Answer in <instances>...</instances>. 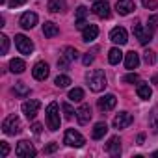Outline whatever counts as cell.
<instances>
[{
	"mask_svg": "<svg viewBox=\"0 0 158 158\" xmlns=\"http://www.w3.org/2000/svg\"><path fill=\"white\" fill-rule=\"evenodd\" d=\"M136 91H138V97L143 99V101H149L151 95H152V89H151L149 84H138V89Z\"/></svg>",
	"mask_w": 158,
	"mask_h": 158,
	"instance_id": "obj_22",
	"label": "cell"
},
{
	"mask_svg": "<svg viewBox=\"0 0 158 158\" xmlns=\"http://www.w3.org/2000/svg\"><path fill=\"white\" fill-rule=\"evenodd\" d=\"M15 154H17L19 158H34V156H35V149L30 145V141L23 139V141H19L17 147H15Z\"/></svg>",
	"mask_w": 158,
	"mask_h": 158,
	"instance_id": "obj_5",
	"label": "cell"
},
{
	"mask_svg": "<svg viewBox=\"0 0 158 158\" xmlns=\"http://www.w3.org/2000/svg\"><path fill=\"white\" fill-rule=\"evenodd\" d=\"M41 128H43V127H41L39 123H34V125H32V130H34V134H41Z\"/></svg>",
	"mask_w": 158,
	"mask_h": 158,
	"instance_id": "obj_43",
	"label": "cell"
},
{
	"mask_svg": "<svg viewBox=\"0 0 158 158\" xmlns=\"http://www.w3.org/2000/svg\"><path fill=\"white\" fill-rule=\"evenodd\" d=\"M63 10H65V0H50L48 2V11L58 13V11H63Z\"/></svg>",
	"mask_w": 158,
	"mask_h": 158,
	"instance_id": "obj_25",
	"label": "cell"
},
{
	"mask_svg": "<svg viewBox=\"0 0 158 158\" xmlns=\"http://www.w3.org/2000/svg\"><path fill=\"white\" fill-rule=\"evenodd\" d=\"M56 149H58V143H48V145L45 147V152L48 154V152H54Z\"/></svg>",
	"mask_w": 158,
	"mask_h": 158,
	"instance_id": "obj_41",
	"label": "cell"
},
{
	"mask_svg": "<svg viewBox=\"0 0 158 158\" xmlns=\"http://www.w3.org/2000/svg\"><path fill=\"white\" fill-rule=\"evenodd\" d=\"M82 61H84V65H89V63H93V56L88 52V54L84 56V60H82Z\"/></svg>",
	"mask_w": 158,
	"mask_h": 158,
	"instance_id": "obj_42",
	"label": "cell"
},
{
	"mask_svg": "<svg viewBox=\"0 0 158 158\" xmlns=\"http://www.w3.org/2000/svg\"><path fill=\"white\" fill-rule=\"evenodd\" d=\"M63 56L73 61V60L78 58V52H76V48H73V47H65V48H63Z\"/></svg>",
	"mask_w": 158,
	"mask_h": 158,
	"instance_id": "obj_29",
	"label": "cell"
},
{
	"mask_svg": "<svg viewBox=\"0 0 158 158\" xmlns=\"http://www.w3.org/2000/svg\"><path fill=\"white\" fill-rule=\"evenodd\" d=\"M43 34H45V37H56L58 34H60V30H58V26L54 24V23H45L43 24Z\"/></svg>",
	"mask_w": 158,
	"mask_h": 158,
	"instance_id": "obj_23",
	"label": "cell"
},
{
	"mask_svg": "<svg viewBox=\"0 0 158 158\" xmlns=\"http://www.w3.org/2000/svg\"><path fill=\"white\" fill-rule=\"evenodd\" d=\"M0 152H2V158H6L10 154V145L8 141H0Z\"/></svg>",
	"mask_w": 158,
	"mask_h": 158,
	"instance_id": "obj_35",
	"label": "cell"
},
{
	"mask_svg": "<svg viewBox=\"0 0 158 158\" xmlns=\"http://www.w3.org/2000/svg\"><path fill=\"white\" fill-rule=\"evenodd\" d=\"M15 45H17V48H19V52H21V54L30 56V54L34 52V43H32L26 35H23V34L15 35Z\"/></svg>",
	"mask_w": 158,
	"mask_h": 158,
	"instance_id": "obj_4",
	"label": "cell"
},
{
	"mask_svg": "<svg viewBox=\"0 0 158 158\" xmlns=\"http://www.w3.org/2000/svg\"><path fill=\"white\" fill-rule=\"evenodd\" d=\"M69 99H71L73 102H80V101L84 99V89H82V88L71 89V91H69Z\"/></svg>",
	"mask_w": 158,
	"mask_h": 158,
	"instance_id": "obj_27",
	"label": "cell"
},
{
	"mask_svg": "<svg viewBox=\"0 0 158 158\" xmlns=\"http://www.w3.org/2000/svg\"><path fill=\"white\" fill-rule=\"evenodd\" d=\"M121 58H123V52H121V48H117V47H114V48L108 52V61H110L112 65H117V63L121 61Z\"/></svg>",
	"mask_w": 158,
	"mask_h": 158,
	"instance_id": "obj_24",
	"label": "cell"
},
{
	"mask_svg": "<svg viewBox=\"0 0 158 158\" xmlns=\"http://www.w3.org/2000/svg\"><path fill=\"white\" fill-rule=\"evenodd\" d=\"M74 26H76L78 30H84V28L88 26V23H86L84 19H76V24H74Z\"/></svg>",
	"mask_w": 158,
	"mask_h": 158,
	"instance_id": "obj_40",
	"label": "cell"
},
{
	"mask_svg": "<svg viewBox=\"0 0 158 158\" xmlns=\"http://www.w3.org/2000/svg\"><path fill=\"white\" fill-rule=\"evenodd\" d=\"M132 121H134V117H132L128 112H121V114L115 115V119H114V127H115V128H127V127L132 125Z\"/></svg>",
	"mask_w": 158,
	"mask_h": 158,
	"instance_id": "obj_11",
	"label": "cell"
},
{
	"mask_svg": "<svg viewBox=\"0 0 158 158\" xmlns=\"http://www.w3.org/2000/svg\"><path fill=\"white\" fill-rule=\"evenodd\" d=\"M143 141H145V136L139 134V136H138V145H143Z\"/></svg>",
	"mask_w": 158,
	"mask_h": 158,
	"instance_id": "obj_45",
	"label": "cell"
},
{
	"mask_svg": "<svg viewBox=\"0 0 158 158\" xmlns=\"http://www.w3.org/2000/svg\"><path fill=\"white\" fill-rule=\"evenodd\" d=\"M69 61H71V60H67L65 56H61V58L58 60V67H60V69H67V67H69Z\"/></svg>",
	"mask_w": 158,
	"mask_h": 158,
	"instance_id": "obj_38",
	"label": "cell"
},
{
	"mask_svg": "<svg viewBox=\"0 0 158 158\" xmlns=\"http://www.w3.org/2000/svg\"><path fill=\"white\" fill-rule=\"evenodd\" d=\"M115 10H117L119 15H128V13H132L136 10V6H134L132 0H117Z\"/></svg>",
	"mask_w": 158,
	"mask_h": 158,
	"instance_id": "obj_13",
	"label": "cell"
},
{
	"mask_svg": "<svg viewBox=\"0 0 158 158\" xmlns=\"http://www.w3.org/2000/svg\"><path fill=\"white\" fill-rule=\"evenodd\" d=\"M138 65H139V56H138V52H134V50L127 52V56H125V67H127V69H138Z\"/></svg>",
	"mask_w": 158,
	"mask_h": 158,
	"instance_id": "obj_19",
	"label": "cell"
},
{
	"mask_svg": "<svg viewBox=\"0 0 158 158\" xmlns=\"http://www.w3.org/2000/svg\"><path fill=\"white\" fill-rule=\"evenodd\" d=\"M145 8H156V2L154 0H145Z\"/></svg>",
	"mask_w": 158,
	"mask_h": 158,
	"instance_id": "obj_44",
	"label": "cell"
},
{
	"mask_svg": "<svg viewBox=\"0 0 158 158\" xmlns=\"http://www.w3.org/2000/svg\"><path fill=\"white\" fill-rule=\"evenodd\" d=\"M134 35L138 37V41H139L141 45H147V43L151 41V30L147 28V32H145L141 24H136V26H134Z\"/></svg>",
	"mask_w": 158,
	"mask_h": 158,
	"instance_id": "obj_16",
	"label": "cell"
},
{
	"mask_svg": "<svg viewBox=\"0 0 158 158\" xmlns=\"http://www.w3.org/2000/svg\"><path fill=\"white\" fill-rule=\"evenodd\" d=\"M61 108H63V114H65V119H71L73 117V114H76L73 108H71V104H67V102H63L61 104Z\"/></svg>",
	"mask_w": 158,
	"mask_h": 158,
	"instance_id": "obj_32",
	"label": "cell"
},
{
	"mask_svg": "<svg viewBox=\"0 0 158 158\" xmlns=\"http://www.w3.org/2000/svg\"><path fill=\"white\" fill-rule=\"evenodd\" d=\"M76 117H78V123L80 125H88L89 119H91V106L89 104H82L76 110Z\"/></svg>",
	"mask_w": 158,
	"mask_h": 158,
	"instance_id": "obj_12",
	"label": "cell"
},
{
	"mask_svg": "<svg viewBox=\"0 0 158 158\" xmlns=\"http://www.w3.org/2000/svg\"><path fill=\"white\" fill-rule=\"evenodd\" d=\"M149 123H151L152 130H154V132H158V112H152V115H151Z\"/></svg>",
	"mask_w": 158,
	"mask_h": 158,
	"instance_id": "obj_34",
	"label": "cell"
},
{
	"mask_svg": "<svg viewBox=\"0 0 158 158\" xmlns=\"http://www.w3.org/2000/svg\"><path fill=\"white\" fill-rule=\"evenodd\" d=\"M65 143H67L69 147H82V145L86 143V139H84V136H82L80 132L69 128V130L65 132Z\"/></svg>",
	"mask_w": 158,
	"mask_h": 158,
	"instance_id": "obj_6",
	"label": "cell"
},
{
	"mask_svg": "<svg viewBox=\"0 0 158 158\" xmlns=\"http://www.w3.org/2000/svg\"><path fill=\"white\" fill-rule=\"evenodd\" d=\"M123 82H127V84H136V82H139V76H138L136 73H130V74L123 76Z\"/></svg>",
	"mask_w": 158,
	"mask_h": 158,
	"instance_id": "obj_31",
	"label": "cell"
},
{
	"mask_svg": "<svg viewBox=\"0 0 158 158\" xmlns=\"http://www.w3.org/2000/svg\"><path fill=\"white\" fill-rule=\"evenodd\" d=\"M23 4H26V0H10V8H19Z\"/></svg>",
	"mask_w": 158,
	"mask_h": 158,
	"instance_id": "obj_39",
	"label": "cell"
},
{
	"mask_svg": "<svg viewBox=\"0 0 158 158\" xmlns=\"http://www.w3.org/2000/svg\"><path fill=\"white\" fill-rule=\"evenodd\" d=\"M24 69H26V63H24L21 58H13V60L10 61V71H11V73L21 74V73H24Z\"/></svg>",
	"mask_w": 158,
	"mask_h": 158,
	"instance_id": "obj_20",
	"label": "cell"
},
{
	"mask_svg": "<svg viewBox=\"0 0 158 158\" xmlns=\"http://www.w3.org/2000/svg\"><path fill=\"white\" fill-rule=\"evenodd\" d=\"M86 80H88L89 89L95 91V93L102 91V89L108 86V82H106V74H104V71H101V69H93V71H89V73L86 74Z\"/></svg>",
	"mask_w": 158,
	"mask_h": 158,
	"instance_id": "obj_1",
	"label": "cell"
},
{
	"mask_svg": "<svg viewBox=\"0 0 158 158\" xmlns=\"http://www.w3.org/2000/svg\"><path fill=\"white\" fill-rule=\"evenodd\" d=\"M106 151H108L112 156H119V154H121V141H119L117 136L110 138V141L106 143Z\"/></svg>",
	"mask_w": 158,
	"mask_h": 158,
	"instance_id": "obj_18",
	"label": "cell"
},
{
	"mask_svg": "<svg viewBox=\"0 0 158 158\" xmlns=\"http://www.w3.org/2000/svg\"><path fill=\"white\" fill-rule=\"evenodd\" d=\"M158 28V15L149 17V30H156Z\"/></svg>",
	"mask_w": 158,
	"mask_h": 158,
	"instance_id": "obj_37",
	"label": "cell"
},
{
	"mask_svg": "<svg viewBox=\"0 0 158 158\" xmlns=\"http://www.w3.org/2000/svg\"><path fill=\"white\" fill-rule=\"evenodd\" d=\"M97 35H99V28H97V24H88V26L84 28V32H82V39H84L86 43L97 39Z\"/></svg>",
	"mask_w": 158,
	"mask_h": 158,
	"instance_id": "obj_17",
	"label": "cell"
},
{
	"mask_svg": "<svg viewBox=\"0 0 158 158\" xmlns=\"http://www.w3.org/2000/svg\"><path fill=\"white\" fill-rule=\"evenodd\" d=\"M91 10H93V13H95L97 17H101V19H108V17L112 15V11H110V4L106 2V0H97Z\"/></svg>",
	"mask_w": 158,
	"mask_h": 158,
	"instance_id": "obj_8",
	"label": "cell"
},
{
	"mask_svg": "<svg viewBox=\"0 0 158 158\" xmlns=\"http://www.w3.org/2000/svg\"><path fill=\"white\" fill-rule=\"evenodd\" d=\"M115 102H117V99H115V95H104L102 99H99V108L102 110V112H110V110H114L115 108Z\"/></svg>",
	"mask_w": 158,
	"mask_h": 158,
	"instance_id": "obj_15",
	"label": "cell"
},
{
	"mask_svg": "<svg viewBox=\"0 0 158 158\" xmlns=\"http://www.w3.org/2000/svg\"><path fill=\"white\" fill-rule=\"evenodd\" d=\"M110 39L115 43V45H125L128 41V34L123 26H115L112 32H110Z\"/></svg>",
	"mask_w": 158,
	"mask_h": 158,
	"instance_id": "obj_9",
	"label": "cell"
},
{
	"mask_svg": "<svg viewBox=\"0 0 158 158\" xmlns=\"http://www.w3.org/2000/svg\"><path fill=\"white\" fill-rule=\"evenodd\" d=\"M2 130H4V134H8V136L19 134V132H21V119H19L15 114L10 115V117H6L4 123H2Z\"/></svg>",
	"mask_w": 158,
	"mask_h": 158,
	"instance_id": "obj_2",
	"label": "cell"
},
{
	"mask_svg": "<svg viewBox=\"0 0 158 158\" xmlns=\"http://www.w3.org/2000/svg\"><path fill=\"white\" fill-rule=\"evenodd\" d=\"M39 108H41V102L35 101V99H30V101H26V102L23 104V114H24L28 119H34V117L37 115Z\"/></svg>",
	"mask_w": 158,
	"mask_h": 158,
	"instance_id": "obj_7",
	"label": "cell"
},
{
	"mask_svg": "<svg viewBox=\"0 0 158 158\" xmlns=\"http://www.w3.org/2000/svg\"><path fill=\"white\" fill-rule=\"evenodd\" d=\"M86 13H88V8L86 6H78L76 8V19H84Z\"/></svg>",
	"mask_w": 158,
	"mask_h": 158,
	"instance_id": "obj_36",
	"label": "cell"
},
{
	"mask_svg": "<svg viewBox=\"0 0 158 158\" xmlns=\"http://www.w3.org/2000/svg\"><path fill=\"white\" fill-rule=\"evenodd\" d=\"M8 48H10V39H8V35H0V54H6L8 52Z\"/></svg>",
	"mask_w": 158,
	"mask_h": 158,
	"instance_id": "obj_30",
	"label": "cell"
},
{
	"mask_svg": "<svg viewBox=\"0 0 158 158\" xmlns=\"http://www.w3.org/2000/svg\"><path fill=\"white\" fill-rule=\"evenodd\" d=\"M152 156H158V151H156V152H152Z\"/></svg>",
	"mask_w": 158,
	"mask_h": 158,
	"instance_id": "obj_46",
	"label": "cell"
},
{
	"mask_svg": "<svg viewBox=\"0 0 158 158\" xmlns=\"http://www.w3.org/2000/svg\"><path fill=\"white\" fill-rule=\"evenodd\" d=\"M143 60H145V63H147V65H152V63H154V60H156V58H154V52H152V50H147V52L143 54Z\"/></svg>",
	"mask_w": 158,
	"mask_h": 158,
	"instance_id": "obj_33",
	"label": "cell"
},
{
	"mask_svg": "<svg viewBox=\"0 0 158 158\" xmlns=\"http://www.w3.org/2000/svg\"><path fill=\"white\" fill-rule=\"evenodd\" d=\"M13 93H15V95H19V97H26V95L30 93V88H28L24 82H17V84H15V88H13Z\"/></svg>",
	"mask_w": 158,
	"mask_h": 158,
	"instance_id": "obj_26",
	"label": "cell"
},
{
	"mask_svg": "<svg viewBox=\"0 0 158 158\" xmlns=\"http://www.w3.org/2000/svg\"><path fill=\"white\" fill-rule=\"evenodd\" d=\"M47 125L50 130H58L60 128V112H58V104L50 102L47 108Z\"/></svg>",
	"mask_w": 158,
	"mask_h": 158,
	"instance_id": "obj_3",
	"label": "cell"
},
{
	"mask_svg": "<svg viewBox=\"0 0 158 158\" xmlns=\"http://www.w3.org/2000/svg\"><path fill=\"white\" fill-rule=\"evenodd\" d=\"M48 73H50V69H48V65L45 61H37L34 65V69H32V74H34L35 80H47Z\"/></svg>",
	"mask_w": 158,
	"mask_h": 158,
	"instance_id": "obj_10",
	"label": "cell"
},
{
	"mask_svg": "<svg viewBox=\"0 0 158 158\" xmlns=\"http://www.w3.org/2000/svg\"><path fill=\"white\" fill-rule=\"evenodd\" d=\"M35 24H37V15H35L34 11L23 13V17H21V26H23L24 30H30V28H34Z\"/></svg>",
	"mask_w": 158,
	"mask_h": 158,
	"instance_id": "obj_14",
	"label": "cell"
},
{
	"mask_svg": "<svg viewBox=\"0 0 158 158\" xmlns=\"http://www.w3.org/2000/svg\"><path fill=\"white\" fill-rule=\"evenodd\" d=\"M54 84H56L58 88H67V86L71 84V78L65 76V74H58V76H56V80H54Z\"/></svg>",
	"mask_w": 158,
	"mask_h": 158,
	"instance_id": "obj_28",
	"label": "cell"
},
{
	"mask_svg": "<svg viewBox=\"0 0 158 158\" xmlns=\"http://www.w3.org/2000/svg\"><path fill=\"white\" fill-rule=\"evenodd\" d=\"M106 132H108V125H106V123H97V125L93 127L91 138H93V139H101V138H104Z\"/></svg>",
	"mask_w": 158,
	"mask_h": 158,
	"instance_id": "obj_21",
	"label": "cell"
}]
</instances>
